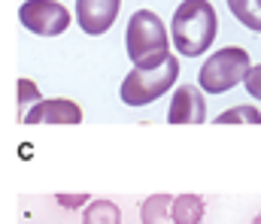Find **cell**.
<instances>
[{
	"label": "cell",
	"mask_w": 261,
	"mask_h": 224,
	"mask_svg": "<svg viewBox=\"0 0 261 224\" xmlns=\"http://www.w3.org/2000/svg\"><path fill=\"white\" fill-rule=\"evenodd\" d=\"M125 52L137 70H152L161 67L170 55V37L158 12L152 9H137L128 18V34H125Z\"/></svg>",
	"instance_id": "1"
},
{
	"label": "cell",
	"mask_w": 261,
	"mask_h": 224,
	"mask_svg": "<svg viewBox=\"0 0 261 224\" xmlns=\"http://www.w3.org/2000/svg\"><path fill=\"white\" fill-rule=\"evenodd\" d=\"M173 49L186 58L206 55L216 40L219 18L210 0H182L173 12Z\"/></svg>",
	"instance_id": "2"
},
{
	"label": "cell",
	"mask_w": 261,
	"mask_h": 224,
	"mask_svg": "<svg viewBox=\"0 0 261 224\" xmlns=\"http://www.w3.org/2000/svg\"><path fill=\"white\" fill-rule=\"evenodd\" d=\"M249 67H252V61H249L246 49L225 46V49L213 52L203 61V67L197 73V85L206 94H225V91H231V88H237L243 82V76H246Z\"/></svg>",
	"instance_id": "3"
},
{
	"label": "cell",
	"mask_w": 261,
	"mask_h": 224,
	"mask_svg": "<svg viewBox=\"0 0 261 224\" xmlns=\"http://www.w3.org/2000/svg\"><path fill=\"white\" fill-rule=\"evenodd\" d=\"M176 79H179V58L176 55H167V61L161 67H152V70H137L134 67L125 76L122 88H119L122 103H128V106H149L152 100L167 94Z\"/></svg>",
	"instance_id": "4"
},
{
	"label": "cell",
	"mask_w": 261,
	"mask_h": 224,
	"mask_svg": "<svg viewBox=\"0 0 261 224\" xmlns=\"http://www.w3.org/2000/svg\"><path fill=\"white\" fill-rule=\"evenodd\" d=\"M18 21L37 37H61L70 27V12L58 0H24L18 6Z\"/></svg>",
	"instance_id": "5"
},
{
	"label": "cell",
	"mask_w": 261,
	"mask_h": 224,
	"mask_svg": "<svg viewBox=\"0 0 261 224\" xmlns=\"http://www.w3.org/2000/svg\"><path fill=\"white\" fill-rule=\"evenodd\" d=\"M122 0H76V21L88 37H103L119 18Z\"/></svg>",
	"instance_id": "6"
},
{
	"label": "cell",
	"mask_w": 261,
	"mask_h": 224,
	"mask_svg": "<svg viewBox=\"0 0 261 224\" xmlns=\"http://www.w3.org/2000/svg\"><path fill=\"white\" fill-rule=\"evenodd\" d=\"M170 124H203L206 121V100L197 85H179L167 106Z\"/></svg>",
	"instance_id": "7"
},
{
	"label": "cell",
	"mask_w": 261,
	"mask_h": 224,
	"mask_svg": "<svg viewBox=\"0 0 261 224\" xmlns=\"http://www.w3.org/2000/svg\"><path fill=\"white\" fill-rule=\"evenodd\" d=\"M21 118L28 124H79L82 109H79V103H73L67 97H52V100L34 103Z\"/></svg>",
	"instance_id": "8"
},
{
	"label": "cell",
	"mask_w": 261,
	"mask_h": 224,
	"mask_svg": "<svg viewBox=\"0 0 261 224\" xmlns=\"http://www.w3.org/2000/svg\"><path fill=\"white\" fill-rule=\"evenodd\" d=\"M206 212V203L200 194H179L170 200V218L173 224H200Z\"/></svg>",
	"instance_id": "9"
},
{
	"label": "cell",
	"mask_w": 261,
	"mask_h": 224,
	"mask_svg": "<svg viewBox=\"0 0 261 224\" xmlns=\"http://www.w3.org/2000/svg\"><path fill=\"white\" fill-rule=\"evenodd\" d=\"M170 194H149L140 203V224H173L170 218Z\"/></svg>",
	"instance_id": "10"
},
{
	"label": "cell",
	"mask_w": 261,
	"mask_h": 224,
	"mask_svg": "<svg viewBox=\"0 0 261 224\" xmlns=\"http://www.w3.org/2000/svg\"><path fill=\"white\" fill-rule=\"evenodd\" d=\"M82 224H122V209L113 200H91L85 203Z\"/></svg>",
	"instance_id": "11"
},
{
	"label": "cell",
	"mask_w": 261,
	"mask_h": 224,
	"mask_svg": "<svg viewBox=\"0 0 261 224\" xmlns=\"http://www.w3.org/2000/svg\"><path fill=\"white\" fill-rule=\"evenodd\" d=\"M228 6L246 30L261 34V0H228Z\"/></svg>",
	"instance_id": "12"
},
{
	"label": "cell",
	"mask_w": 261,
	"mask_h": 224,
	"mask_svg": "<svg viewBox=\"0 0 261 224\" xmlns=\"http://www.w3.org/2000/svg\"><path fill=\"white\" fill-rule=\"evenodd\" d=\"M216 124H261V109L252 103H240V106H231L225 112L216 115Z\"/></svg>",
	"instance_id": "13"
},
{
	"label": "cell",
	"mask_w": 261,
	"mask_h": 224,
	"mask_svg": "<svg viewBox=\"0 0 261 224\" xmlns=\"http://www.w3.org/2000/svg\"><path fill=\"white\" fill-rule=\"evenodd\" d=\"M43 97H40V88H37V82L34 79H18V106H21V112L28 109V106H34V103H40Z\"/></svg>",
	"instance_id": "14"
},
{
	"label": "cell",
	"mask_w": 261,
	"mask_h": 224,
	"mask_svg": "<svg viewBox=\"0 0 261 224\" xmlns=\"http://www.w3.org/2000/svg\"><path fill=\"white\" fill-rule=\"evenodd\" d=\"M240 85H246V91H249V94H252L255 100H261V64H255V67H249Z\"/></svg>",
	"instance_id": "15"
},
{
	"label": "cell",
	"mask_w": 261,
	"mask_h": 224,
	"mask_svg": "<svg viewBox=\"0 0 261 224\" xmlns=\"http://www.w3.org/2000/svg\"><path fill=\"white\" fill-rule=\"evenodd\" d=\"M55 200H58V206H64V209H82L91 197H88V194H55Z\"/></svg>",
	"instance_id": "16"
},
{
	"label": "cell",
	"mask_w": 261,
	"mask_h": 224,
	"mask_svg": "<svg viewBox=\"0 0 261 224\" xmlns=\"http://www.w3.org/2000/svg\"><path fill=\"white\" fill-rule=\"evenodd\" d=\"M252 224H261V212H258V215H255V218H252Z\"/></svg>",
	"instance_id": "17"
}]
</instances>
